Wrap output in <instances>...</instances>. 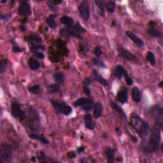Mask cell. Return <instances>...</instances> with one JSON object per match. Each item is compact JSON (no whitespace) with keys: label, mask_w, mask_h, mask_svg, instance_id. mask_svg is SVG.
Segmentation results:
<instances>
[{"label":"cell","mask_w":163,"mask_h":163,"mask_svg":"<svg viewBox=\"0 0 163 163\" xmlns=\"http://www.w3.org/2000/svg\"><path fill=\"white\" fill-rule=\"evenodd\" d=\"M162 123L155 122L154 127L149 133V138L148 142L145 143L143 149L146 152L152 153L159 150L161 140V132Z\"/></svg>","instance_id":"1"},{"label":"cell","mask_w":163,"mask_h":163,"mask_svg":"<svg viewBox=\"0 0 163 163\" xmlns=\"http://www.w3.org/2000/svg\"><path fill=\"white\" fill-rule=\"evenodd\" d=\"M130 124L132 128L142 138H146L150 132V125L140 116L136 114H131L130 117Z\"/></svg>","instance_id":"2"},{"label":"cell","mask_w":163,"mask_h":163,"mask_svg":"<svg viewBox=\"0 0 163 163\" xmlns=\"http://www.w3.org/2000/svg\"><path fill=\"white\" fill-rule=\"evenodd\" d=\"M0 155L3 163L10 162L13 159V152L11 146L7 143H2L0 147Z\"/></svg>","instance_id":"3"},{"label":"cell","mask_w":163,"mask_h":163,"mask_svg":"<svg viewBox=\"0 0 163 163\" xmlns=\"http://www.w3.org/2000/svg\"><path fill=\"white\" fill-rule=\"evenodd\" d=\"M11 113L14 118H19L20 121H24L26 117V112L21 109L20 105L16 101L12 103Z\"/></svg>","instance_id":"4"},{"label":"cell","mask_w":163,"mask_h":163,"mask_svg":"<svg viewBox=\"0 0 163 163\" xmlns=\"http://www.w3.org/2000/svg\"><path fill=\"white\" fill-rule=\"evenodd\" d=\"M92 100L89 98H80L74 103V106L75 107H80L82 109L86 111V112H89V111H91L92 110Z\"/></svg>","instance_id":"5"},{"label":"cell","mask_w":163,"mask_h":163,"mask_svg":"<svg viewBox=\"0 0 163 163\" xmlns=\"http://www.w3.org/2000/svg\"><path fill=\"white\" fill-rule=\"evenodd\" d=\"M115 73H116V77L118 79H121L122 78V77H124L125 80V82H126L128 85L130 86V85H132V84H133V80L129 76L127 71L122 66L117 65L116 66Z\"/></svg>","instance_id":"6"},{"label":"cell","mask_w":163,"mask_h":163,"mask_svg":"<svg viewBox=\"0 0 163 163\" xmlns=\"http://www.w3.org/2000/svg\"><path fill=\"white\" fill-rule=\"evenodd\" d=\"M150 113L155 119V122L162 123L163 110L160 105H154L151 108Z\"/></svg>","instance_id":"7"},{"label":"cell","mask_w":163,"mask_h":163,"mask_svg":"<svg viewBox=\"0 0 163 163\" xmlns=\"http://www.w3.org/2000/svg\"><path fill=\"white\" fill-rule=\"evenodd\" d=\"M18 13L20 16L27 17L31 13V6L28 2H23L18 9Z\"/></svg>","instance_id":"8"},{"label":"cell","mask_w":163,"mask_h":163,"mask_svg":"<svg viewBox=\"0 0 163 163\" xmlns=\"http://www.w3.org/2000/svg\"><path fill=\"white\" fill-rule=\"evenodd\" d=\"M118 53H119V54L121 57L125 59L126 60L132 61V62H137L139 59L134 54H132L129 51L127 50L126 49H125L122 47H119L118 49Z\"/></svg>","instance_id":"9"},{"label":"cell","mask_w":163,"mask_h":163,"mask_svg":"<svg viewBox=\"0 0 163 163\" xmlns=\"http://www.w3.org/2000/svg\"><path fill=\"white\" fill-rule=\"evenodd\" d=\"M79 13L80 16L85 20H88L90 17V10L88 3L87 2H82L79 6Z\"/></svg>","instance_id":"10"},{"label":"cell","mask_w":163,"mask_h":163,"mask_svg":"<svg viewBox=\"0 0 163 163\" xmlns=\"http://www.w3.org/2000/svg\"><path fill=\"white\" fill-rule=\"evenodd\" d=\"M125 34H126L127 36L129 37V38L134 42L136 45L139 47H142L144 46V42L143 41L139 38L138 36H137L134 33H132L131 31H126L125 32Z\"/></svg>","instance_id":"11"},{"label":"cell","mask_w":163,"mask_h":163,"mask_svg":"<svg viewBox=\"0 0 163 163\" xmlns=\"http://www.w3.org/2000/svg\"><path fill=\"white\" fill-rule=\"evenodd\" d=\"M60 34L63 37H74L78 39H82V36L75 31H71L69 29L63 28L60 30Z\"/></svg>","instance_id":"12"},{"label":"cell","mask_w":163,"mask_h":163,"mask_svg":"<svg viewBox=\"0 0 163 163\" xmlns=\"http://www.w3.org/2000/svg\"><path fill=\"white\" fill-rule=\"evenodd\" d=\"M117 100L122 104H125L128 101V92L127 89H122L118 91L117 95Z\"/></svg>","instance_id":"13"},{"label":"cell","mask_w":163,"mask_h":163,"mask_svg":"<svg viewBox=\"0 0 163 163\" xmlns=\"http://www.w3.org/2000/svg\"><path fill=\"white\" fill-rule=\"evenodd\" d=\"M132 100L136 103H139L142 100V94H141L139 89L136 87H133L132 89Z\"/></svg>","instance_id":"14"},{"label":"cell","mask_w":163,"mask_h":163,"mask_svg":"<svg viewBox=\"0 0 163 163\" xmlns=\"http://www.w3.org/2000/svg\"><path fill=\"white\" fill-rule=\"evenodd\" d=\"M64 101H59L55 100H50L51 104L53 105L56 112L57 114L63 113V104Z\"/></svg>","instance_id":"15"},{"label":"cell","mask_w":163,"mask_h":163,"mask_svg":"<svg viewBox=\"0 0 163 163\" xmlns=\"http://www.w3.org/2000/svg\"><path fill=\"white\" fill-rule=\"evenodd\" d=\"M84 122L85 128L88 129H94V124L92 118V115L91 114H86L84 117Z\"/></svg>","instance_id":"16"},{"label":"cell","mask_w":163,"mask_h":163,"mask_svg":"<svg viewBox=\"0 0 163 163\" xmlns=\"http://www.w3.org/2000/svg\"><path fill=\"white\" fill-rule=\"evenodd\" d=\"M103 105L101 103L98 102L96 103L94 107V117L95 118H98L100 117H101L102 115V113H103Z\"/></svg>","instance_id":"17"},{"label":"cell","mask_w":163,"mask_h":163,"mask_svg":"<svg viewBox=\"0 0 163 163\" xmlns=\"http://www.w3.org/2000/svg\"><path fill=\"white\" fill-rule=\"evenodd\" d=\"M105 153L106 157L107 158V161L108 162H113L115 159V152L113 149H111L110 147H106L105 149Z\"/></svg>","instance_id":"18"},{"label":"cell","mask_w":163,"mask_h":163,"mask_svg":"<svg viewBox=\"0 0 163 163\" xmlns=\"http://www.w3.org/2000/svg\"><path fill=\"white\" fill-rule=\"evenodd\" d=\"M24 40L26 42H36V43H42V37L37 34H32L27 36L24 37Z\"/></svg>","instance_id":"19"},{"label":"cell","mask_w":163,"mask_h":163,"mask_svg":"<svg viewBox=\"0 0 163 163\" xmlns=\"http://www.w3.org/2000/svg\"><path fill=\"white\" fill-rule=\"evenodd\" d=\"M93 75L94 76L95 79L97 80L98 82L100 84H101L102 85H103V86H107L108 85L107 81L102 77V75L98 71H97L96 70H93Z\"/></svg>","instance_id":"20"},{"label":"cell","mask_w":163,"mask_h":163,"mask_svg":"<svg viewBox=\"0 0 163 163\" xmlns=\"http://www.w3.org/2000/svg\"><path fill=\"white\" fill-rule=\"evenodd\" d=\"M147 33L151 36L155 37V38H162V33L154 26H150V27L147 30Z\"/></svg>","instance_id":"21"},{"label":"cell","mask_w":163,"mask_h":163,"mask_svg":"<svg viewBox=\"0 0 163 163\" xmlns=\"http://www.w3.org/2000/svg\"><path fill=\"white\" fill-rule=\"evenodd\" d=\"M110 105H111V107H112L115 111H116V112L118 114H119L122 118H124V119H125V120H127L126 115H125V114L124 112V110L119 106H118L113 101H110Z\"/></svg>","instance_id":"22"},{"label":"cell","mask_w":163,"mask_h":163,"mask_svg":"<svg viewBox=\"0 0 163 163\" xmlns=\"http://www.w3.org/2000/svg\"><path fill=\"white\" fill-rule=\"evenodd\" d=\"M54 80L56 83L61 84H63L64 82L65 79V76L64 75V73L61 71H58L54 73V75L53 76Z\"/></svg>","instance_id":"23"},{"label":"cell","mask_w":163,"mask_h":163,"mask_svg":"<svg viewBox=\"0 0 163 163\" xmlns=\"http://www.w3.org/2000/svg\"><path fill=\"white\" fill-rule=\"evenodd\" d=\"M57 17V15H50V16L45 19L46 23L48 24L49 27L52 29H55L57 27V24L55 22V19Z\"/></svg>","instance_id":"24"},{"label":"cell","mask_w":163,"mask_h":163,"mask_svg":"<svg viewBox=\"0 0 163 163\" xmlns=\"http://www.w3.org/2000/svg\"><path fill=\"white\" fill-rule=\"evenodd\" d=\"M60 22L63 24L64 25L68 26V27H70L72 26L74 24V20L73 18L68 17V16H63L60 18Z\"/></svg>","instance_id":"25"},{"label":"cell","mask_w":163,"mask_h":163,"mask_svg":"<svg viewBox=\"0 0 163 163\" xmlns=\"http://www.w3.org/2000/svg\"><path fill=\"white\" fill-rule=\"evenodd\" d=\"M29 137L31 139H36L38 140L42 143L44 144H49V141L43 135H39L38 134H35V133H32V134L29 135Z\"/></svg>","instance_id":"26"},{"label":"cell","mask_w":163,"mask_h":163,"mask_svg":"<svg viewBox=\"0 0 163 163\" xmlns=\"http://www.w3.org/2000/svg\"><path fill=\"white\" fill-rule=\"evenodd\" d=\"M29 67H30L31 70H34V71L37 70L38 69H39V68L40 67V64L39 62L38 61H36V59H34L33 58L29 59Z\"/></svg>","instance_id":"27"},{"label":"cell","mask_w":163,"mask_h":163,"mask_svg":"<svg viewBox=\"0 0 163 163\" xmlns=\"http://www.w3.org/2000/svg\"><path fill=\"white\" fill-rule=\"evenodd\" d=\"M47 90L49 93H56L60 90V85L59 84L55 83L50 84L47 87Z\"/></svg>","instance_id":"28"},{"label":"cell","mask_w":163,"mask_h":163,"mask_svg":"<svg viewBox=\"0 0 163 163\" xmlns=\"http://www.w3.org/2000/svg\"><path fill=\"white\" fill-rule=\"evenodd\" d=\"M91 61L93 63V64L98 66L99 68H107V66H106V64H105V63L100 60V59L97 57H92L91 59Z\"/></svg>","instance_id":"29"},{"label":"cell","mask_w":163,"mask_h":163,"mask_svg":"<svg viewBox=\"0 0 163 163\" xmlns=\"http://www.w3.org/2000/svg\"><path fill=\"white\" fill-rule=\"evenodd\" d=\"M105 3L104 1H95L96 5L99 8L101 16H105Z\"/></svg>","instance_id":"30"},{"label":"cell","mask_w":163,"mask_h":163,"mask_svg":"<svg viewBox=\"0 0 163 163\" xmlns=\"http://www.w3.org/2000/svg\"><path fill=\"white\" fill-rule=\"evenodd\" d=\"M147 61H149L152 66H154L156 63V60H155V57L153 53L151 51L148 52L147 56Z\"/></svg>","instance_id":"31"},{"label":"cell","mask_w":163,"mask_h":163,"mask_svg":"<svg viewBox=\"0 0 163 163\" xmlns=\"http://www.w3.org/2000/svg\"><path fill=\"white\" fill-rule=\"evenodd\" d=\"M28 90L32 94H39L41 93V89L39 85H34L28 87Z\"/></svg>","instance_id":"32"},{"label":"cell","mask_w":163,"mask_h":163,"mask_svg":"<svg viewBox=\"0 0 163 163\" xmlns=\"http://www.w3.org/2000/svg\"><path fill=\"white\" fill-rule=\"evenodd\" d=\"M29 49H30L32 53H34V52L36 51H39V50H45V47H44L43 45H37L36 43H31L30 46H29Z\"/></svg>","instance_id":"33"},{"label":"cell","mask_w":163,"mask_h":163,"mask_svg":"<svg viewBox=\"0 0 163 163\" xmlns=\"http://www.w3.org/2000/svg\"><path fill=\"white\" fill-rule=\"evenodd\" d=\"M72 112V108L70 106L66 104L64 102H63V114L64 115H69Z\"/></svg>","instance_id":"34"},{"label":"cell","mask_w":163,"mask_h":163,"mask_svg":"<svg viewBox=\"0 0 163 163\" xmlns=\"http://www.w3.org/2000/svg\"><path fill=\"white\" fill-rule=\"evenodd\" d=\"M107 10L109 13H114L115 9V5L114 2H109L107 5Z\"/></svg>","instance_id":"35"},{"label":"cell","mask_w":163,"mask_h":163,"mask_svg":"<svg viewBox=\"0 0 163 163\" xmlns=\"http://www.w3.org/2000/svg\"><path fill=\"white\" fill-rule=\"evenodd\" d=\"M73 29H74V30H75V31L77 33H78H78H85L86 31L85 29H84L83 27H82L78 23H77L75 26H74Z\"/></svg>","instance_id":"36"},{"label":"cell","mask_w":163,"mask_h":163,"mask_svg":"<svg viewBox=\"0 0 163 163\" xmlns=\"http://www.w3.org/2000/svg\"><path fill=\"white\" fill-rule=\"evenodd\" d=\"M37 158L40 162H46V156L43 152H40L37 155Z\"/></svg>","instance_id":"37"},{"label":"cell","mask_w":163,"mask_h":163,"mask_svg":"<svg viewBox=\"0 0 163 163\" xmlns=\"http://www.w3.org/2000/svg\"><path fill=\"white\" fill-rule=\"evenodd\" d=\"M94 54L96 56H97L98 57H101V56L103 54V51L99 47H96L94 49Z\"/></svg>","instance_id":"38"},{"label":"cell","mask_w":163,"mask_h":163,"mask_svg":"<svg viewBox=\"0 0 163 163\" xmlns=\"http://www.w3.org/2000/svg\"><path fill=\"white\" fill-rule=\"evenodd\" d=\"M13 49V51L14 52V53H22V52H23L24 50V49H21L20 47H19L17 45H14L12 48Z\"/></svg>","instance_id":"39"},{"label":"cell","mask_w":163,"mask_h":163,"mask_svg":"<svg viewBox=\"0 0 163 163\" xmlns=\"http://www.w3.org/2000/svg\"><path fill=\"white\" fill-rule=\"evenodd\" d=\"M34 54L36 55V56L40 59H43L44 58H45V55H44L43 53H41V52H39V51H36V52H34Z\"/></svg>","instance_id":"40"},{"label":"cell","mask_w":163,"mask_h":163,"mask_svg":"<svg viewBox=\"0 0 163 163\" xmlns=\"http://www.w3.org/2000/svg\"><path fill=\"white\" fill-rule=\"evenodd\" d=\"M84 93L87 96H90L91 95V90H90V89L89 88L88 86H87V85H84Z\"/></svg>","instance_id":"41"},{"label":"cell","mask_w":163,"mask_h":163,"mask_svg":"<svg viewBox=\"0 0 163 163\" xmlns=\"http://www.w3.org/2000/svg\"><path fill=\"white\" fill-rule=\"evenodd\" d=\"M84 85H87V86L90 85L92 84V80L90 78H86L85 80L84 81Z\"/></svg>","instance_id":"42"},{"label":"cell","mask_w":163,"mask_h":163,"mask_svg":"<svg viewBox=\"0 0 163 163\" xmlns=\"http://www.w3.org/2000/svg\"><path fill=\"white\" fill-rule=\"evenodd\" d=\"M11 17V15L10 14H6V15H1V16H0V18L2 20H6V19H9Z\"/></svg>","instance_id":"43"},{"label":"cell","mask_w":163,"mask_h":163,"mask_svg":"<svg viewBox=\"0 0 163 163\" xmlns=\"http://www.w3.org/2000/svg\"><path fill=\"white\" fill-rule=\"evenodd\" d=\"M68 157L70 158V159H72V158H74L75 157V154L73 152H69L68 154Z\"/></svg>","instance_id":"44"},{"label":"cell","mask_w":163,"mask_h":163,"mask_svg":"<svg viewBox=\"0 0 163 163\" xmlns=\"http://www.w3.org/2000/svg\"><path fill=\"white\" fill-rule=\"evenodd\" d=\"M50 3L54 4V5H59V4H61V3H63L62 1H49Z\"/></svg>","instance_id":"45"},{"label":"cell","mask_w":163,"mask_h":163,"mask_svg":"<svg viewBox=\"0 0 163 163\" xmlns=\"http://www.w3.org/2000/svg\"><path fill=\"white\" fill-rule=\"evenodd\" d=\"M84 150H85L84 147H78L77 149V152L78 153H82V152L84 151Z\"/></svg>","instance_id":"46"},{"label":"cell","mask_w":163,"mask_h":163,"mask_svg":"<svg viewBox=\"0 0 163 163\" xmlns=\"http://www.w3.org/2000/svg\"><path fill=\"white\" fill-rule=\"evenodd\" d=\"M162 84H163V82L162 81V82H161V83H160L159 85L160 87H162Z\"/></svg>","instance_id":"47"}]
</instances>
